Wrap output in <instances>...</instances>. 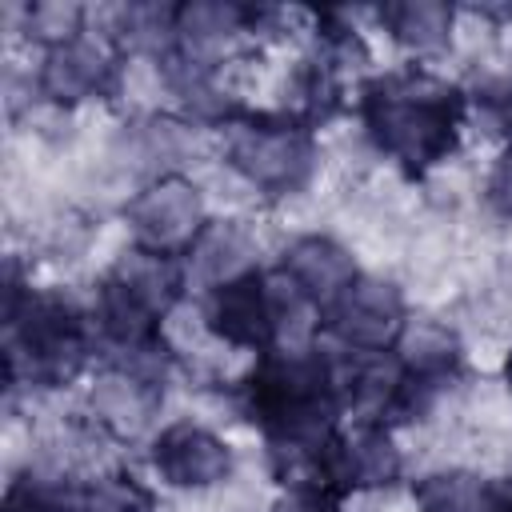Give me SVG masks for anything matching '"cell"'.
<instances>
[{"label": "cell", "instance_id": "7402d4cb", "mask_svg": "<svg viewBox=\"0 0 512 512\" xmlns=\"http://www.w3.org/2000/svg\"><path fill=\"white\" fill-rule=\"evenodd\" d=\"M488 512H512V468L488 476Z\"/></svg>", "mask_w": 512, "mask_h": 512}, {"label": "cell", "instance_id": "9a60e30c", "mask_svg": "<svg viewBox=\"0 0 512 512\" xmlns=\"http://www.w3.org/2000/svg\"><path fill=\"white\" fill-rule=\"evenodd\" d=\"M384 36L416 60H436L456 44L460 8L448 0H392L376 8Z\"/></svg>", "mask_w": 512, "mask_h": 512}, {"label": "cell", "instance_id": "5bb4252c", "mask_svg": "<svg viewBox=\"0 0 512 512\" xmlns=\"http://www.w3.org/2000/svg\"><path fill=\"white\" fill-rule=\"evenodd\" d=\"M256 252H260V240L256 232L236 220V216H212L204 224V232L196 236V244L184 252V268H188V284L196 288H216L224 280H236L256 264Z\"/></svg>", "mask_w": 512, "mask_h": 512}, {"label": "cell", "instance_id": "ac0fdd59", "mask_svg": "<svg viewBox=\"0 0 512 512\" xmlns=\"http://www.w3.org/2000/svg\"><path fill=\"white\" fill-rule=\"evenodd\" d=\"M468 100V120L484 136H500L504 144L512 140V68H484L464 84Z\"/></svg>", "mask_w": 512, "mask_h": 512}, {"label": "cell", "instance_id": "603a6c76", "mask_svg": "<svg viewBox=\"0 0 512 512\" xmlns=\"http://www.w3.org/2000/svg\"><path fill=\"white\" fill-rule=\"evenodd\" d=\"M500 384H504V392L512 396V344H508V352H504V364H500Z\"/></svg>", "mask_w": 512, "mask_h": 512}, {"label": "cell", "instance_id": "ffe728a7", "mask_svg": "<svg viewBox=\"0 0 512 512\" xmlns=\"http://www.w3.org/2000/svg\"><path fill=\"white\" fill-rule=\"evenodd\" d=\"M268 512H344V496L320 484H284Z\"/></svg>", "mask_w": 512, "mask_h": 512}, {"label": "cell", "instance_id": "8992f818", "mask_svg": "<svg viewBox=\"0 0 512 512\" xmlns=\"http://www.w3.org/2000/svg\"><path fill=\"white\" fill-rule=\"evenodd\" d=\"M120 220H124L132 244L184 256L196 244V236L204 232V224L212 220V212H208L204 188L188 172H172V176L140 180L132 188V196L124 200Z\"/></svg>", "mask_w": 512, "mask_h": 512}, {"label": "cell", "instance_id": "44dd1931", "mask_svg": "<svg viewBox=\"0 0 512 512\" xmlns=\"http://www.w3.org/2000/svg\"><path fill=\"white\" fill-rule=\"evenodd\" d=\"M484 204H488L492 216L512 224V140L496 152V160L484 176Z\"/></svg>", "mask_w": 512, "mask_h": 512}, {"label": "cell", "instance_id": "30bf717a", "mask_svg": "<svg viewBox=\"0 0 512 512\" xmlns=\"http://www.w3.org/2000/svg\"><path fill=\"white\" fill-rule=\"evenodd\" d=\"M148 464L164 488L212 492L236 476L232 444L196 416H176L148 436Z\"/></svg>", "mask_w": 512, "mask_h": 512}, {"label": "cell", "instance_id": "9c48e42d", "mask_svg": "<svg viewBox=\"0 0 512 512\" xmlns=\"http://www.w3.org/2000/svg\"><path fill=\"white\" fill-rule=\"evenodd\" d=\"M200 328L236 352H272L280 348V320H276V292H272V272L252 268L236 280H224L200 296L196 308Z\"/></svg>", "mask_w": 512, "mask_h": 512}, {"label": "cell", "instance_id": "d6986e66", "mask_svg": "<svg viewBox=\"0 0 512 512\" xmlns=\"http://www.w3.org/2000/svg\"><path fill=\"white\" fill-rule=\"evenodd\" d=\"M88 20H92V8H84L76 0H36V4H24L20 8V32L40 52L84 36L88 32Z\"/></svg>", "mask_w": 512, "mask_h": 512}, {"label": "cell", "instance_id": "277c9868", "mask_svg": "<svg viewBox=\"0 0 512 512\" xmlns=\"http://www.w3.org/2000/svg\"><path fill=\"white\" fill-rule=\"evenodd\" d=\"M220 164L264 204L292 200L320 172V140L308 124L276 108H244L220 128Z\"/></svg>", "mask_w": 512, "mask_h": 512}, {"label": "cell", "instance_id": "8fae6325", "mask_svg": "<svg viewBox=\"0 0 512 512\" xmlns=\"http://www.w3.org/2000/svg\"><path fill=\"white\" fill-rule=\"evenodd\" d=\"M256 40V4L232 0H184L172 16V60L192 64L200 72L232 68L244 44Z\"/></svg>", "mask_w": 512, "mask_h": 512}, {"label": "cell", "instance_id": "2e32d148", "mask_svg": "<svg viewBox=\"0 0 512 512\" xmlns=\"http://www.w3.org/2000/svg\"><path fill=\"white\" fill-rule=\"evenodd\" d=\"M4 512H104L92 476L56 468H20L4 488Z\"/></svg>", "mask_w": 512, "mask_h": 512}, {"label": "cell", "instance_id": "7c38bea8", "mask_svg": "<svg viewBox=\"0 0 512 512\" xmlns=\"http://www.w3.org/2000/svg\"><path fill=\"white\" fill-rule=\"evenodd\" d=\"M276 268L316 304L324 308L328 300H336L364 268L356 260V252L332 236V232H296L284 248H280V260Z\"/></svg>", "mask_w": 512, "mask_h": 512}, {"label": "cell", "instance_id": "5b68a950", "mask_svg": "<svg viewBox=\"0 0 512 512\" xmlns=\"http://www.w3.org/2000/svg\"><path fill=\"white\" fill-rule=\"evenodd\" d=\"M408 320L412 308L404 288L380 272H360L320 308V336L344 352H396Z\"/></svg>", "mask_w": 512, "mask_h": 512}, {"label": "cell", "instance_id": "ba28073f", "mask_svg": "<svg viewBox=\"0 0 512 512\" xmlns=\"http://www.w3.org/2000/svg\"><path fill=\"white\" fill-rule=\"evenodd\" d=\"M400 476H404V448L396 444V428L376 420H352L320 448L308 484L332 488L348 500V496L384 492Z\"/></svg>", "mask_w": 512, "mask_h": 512}, {"label": "cell", "instance_id": "3957f363", "mask_svg": "<svg viewBox=\"0 0 512 512\" xmlns=\"http://www.w3.org/2000/svg\"><path fill=\"white\" fill-rule=\"evenodd\" d=\"M96 360L88 304L68 288H24L4 300V364L8 392H56L76 384Z\"/></svg>", "mask_w": 512, "mask_h": 512}, {"label": "cell", "instance_id": "7a4b0ae2", "mask_svg": "<svg viewBox=\"0 0 512 512\" xmlns=\"http://www.w3.org/2000/svg\"><path fill=\"white\" fill-rule=\"evenodd\" d=\"M356 116L376 156L408 176H428L456 156L468 124V100L464 84L424 64H404L360 80Z\"/></svg>", "mask_w": 512, "mask_h": 512}, {"label": "cell", "instance_id": "52a82bcc", "mask_svg": "<svg viewBox=\"0 0 512 512\" xmlns=\"http://www.w3.org/2000/svg\"><path fill=\"white\" fill-rule=\"evenodd\" d=\"M32 88H36V100L52 112H76L84 104H104L120 96L124 88V60L104 36L84 32L68 44L40 52Z\"/></svg>", "mask_w": 512, "mask_h": 512}, {"label": "cell", "instance_id": "e0dca14e", "mask_svg": "<svg viewBox=\"0 0 512 512\" xmlns=\"http://www.w3.org/2000/svg\"><path fill=\"white\" fill-rule=\"evenodd\" d=\"M412 512H488V476L468 464H440L412 480Z\"/></svg>", "mask_w": 512, "mask_h": 512}, {"label": "cell", "instance_id": "4fadbf2b", "mask_svg": "<svg viewBox=\"0 0 512 512\" xmlns=\"http://www.w3.org/2000/svg\"><path fill=\"white\" fill-rule=\"evenodd\" d=\"M164 404V384L136 376V372H120V368H100L88 384V420L96 428H104L112 440H132L140 432L152 428V420L160 416Z\"/></svg>", "mask_w": 512, "mask_h": 512}, {"label": "cell", "instance_id": "6da1fadb", "mask_svg": "<svg viewBox=\"0 0 512 512\" xmlns=\"http://www.w3.org/2000/svg\"><path fill=\"white\" fill-rule=\"evenodd\" d=\"M232 404L264 436L272 476L308 484L320 448L344 428L332 348L316 340L252 356V368L232 388Z\"/></svg>", "mask_w": 512, "mask_h": 512}]
</instances>
